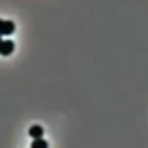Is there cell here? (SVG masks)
<instances>
[{"label": "cell", "mask_w": 148, "mask_h": 148, "mask_svg": "<svg viewBox=\"0 0 148 148\" xmlns=\"http://www.w3.org/2000/svg\"><path fill=\"white\" fill-rule=\"evenodd\" d=\"M42 133H45V129H42L40 125H32V127H30V136L34 138V140H36V138H42Z\"/></svg>", "instance_id": "3957f363"}, {"label": "cell", "mask_w": 148, "mask_h": 148, "mask_svg": "<svg viewBox=\"0 0 148 148\" xmlns=\"http://www.w3.org/2000/svg\"><path fill=\"white\" fill-rule=\"evenodd\" d=\"M32 148H49V144H47L42 138H36L34 142H32Z\"/></svg>", "instance_id": "277c9868"}, {"label": "cell", "mask_w": 148, "mask_h": 148, "mask_svg": "<svg viewBox=\"0 0 148 148\" xmlns=\"http://www.w3.org/2000/svg\"><path fill=\"white\" fill-rule=\"evenodd\" d=\"M11 34H15V23L9 21V19H0V36L6 38Z\"/></svg>", "instance_id": "6da1fadb"}, {"label": "cell", "mask_w": 148, "mask_h": 148, "mask_svg": "<svg viewBox=\"0 0 148 148\" xmlns=\"http://www.w3.org/2000/svg\"><path fill=\"white\" fill-rule=\"evenodd\" d=\"M15 51V42L13 40H9V38H2V42H0V55H11V53Z\"/></svg>", "instance_id": "7a4b0ae2"}, {"label": "cell", "mask_w": 148, "mask_h": 148, "mask_svg": "<svg viewBox=\"0 0 148 148\" xmlns=\"http://www.w3.org/2000/svg\"><path fill=\"white\" fill-rule=\"evenodd\" d=\"M0 42H2V36H0Z\"/></svg>", "instance_id": "5b68a950"}]
</instances>
